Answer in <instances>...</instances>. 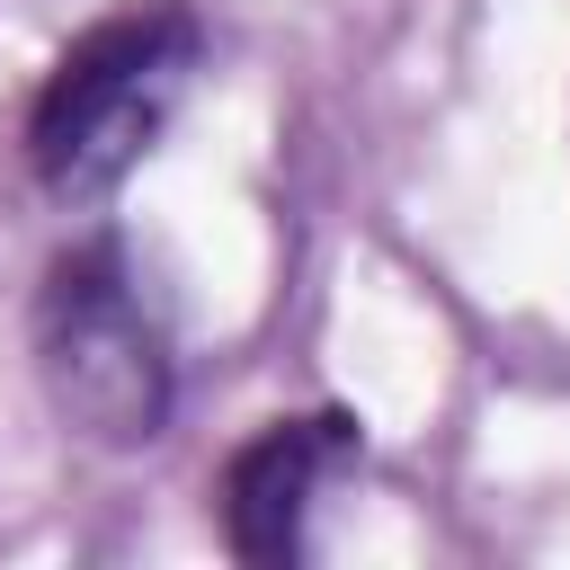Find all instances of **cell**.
Segmentation results:
<instances>
[{
  "label": "cell",
  "instance_id": "cell-1",
  "mask_svg": "<svg viewBox=\"0 0 570 570\" xmlns=\"http://www.w3.org/2000/svg\"><path fill=\"white\" fill-rule=\"evenodd\" d=\"M196 53H205V27H196L187 0H134V9L80 27L53 53V71H45L36 107H27V160H36V178L53 196H71V205L107 196L151 151V134L169 125Z\"/></svg>",
  "mask_w": 570,
  "mask_h": 570
},
{
  "label": "cell",
  "instance_id": "cell-2",
  "mask_svg": "<svg viewBox=\"0 0 570 570\" xmlns=\"http://www.w3.org/2000/svg\"><path fill=\"white\" fill-rule=\"evenodd\" d=\"M36 374L89 445H151L178 410V356L125 240H71L36 285Z\"/></svg>",
  "mask_w": 570,
  "mask_h": 570
},
{
  "label": "cell",
  "instance_id": "cell-3",
  "mask_svg": "<svg viewBox=\"0 0 570 570\" xmlns=\"http://www.w3.org/2000/svg\"><path fill=\"white\" fill-rule=\"evenodd\" d=\"M356 454V419L347 410H312V419H267L232 463H223V543L258 570L303 552V517L321 499V481Z\"/></svg>",
  "mask_w": 570,
  "mask_h": 570
}]
</instances>
